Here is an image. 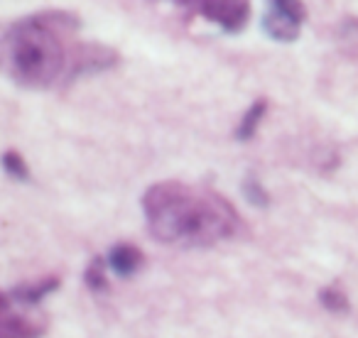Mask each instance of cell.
Masks as SVG:
<instances>
[{
    "mask_svg": "<svg viewBox=\"0 0 358 338\" xmlns=\"http://www.w3.org/2000/svg\"><path fill=\"white\" fill-rule=\"evenodd\" d=\"M338 40H341V47L348 54L358 57V20L356 17H348V20L338 27Z\"/></svg>",
    "mask_w": 358,
    "mask_h": 338,
    "instance_id": "11",
    "label": "cell"
},
{
    "mask_svg": "<svg viewBox=\"0 0 358 338\" xmlns=\"http://www.w3.org/2000/svg\"><path fill=\"white\" fill-rule=\"evenodd\" d=\"M304 20H307V8L302 6V0H268L265 3L263 27L273 40L294 42Z\"/></svg>",
    "mask_w": 358,
    "mask_h": 338,
    "instance_id": "3",
    "label": "cell"
},
{
    "mask_svg": "<svg viewBox=\"0 0 358 338\" xmlns=\"http://www.w3.org/2000/svg\"><path fill=\"white\" fill-rule=\"evenodd\" d=\"M196 15L221 25L226 32H241L250 17L248 0H177Z\"/></svg>",
    "mask_w": 358,
    "mask_h": 338,
    "instance_id": "4",
    "label": "cell"
},
{
    "mask_svg": "<svg viewBox=\"0 0 358 338\" xmlns=\"http://www.w3.org/2000/svg\"><path fill=\"white\" fill-rule=\"evenodd\" d=\"M265 110H268V101H265V98L255 101V103L245 110L243 118H241V125L236 128V138H238V140H250V138H253L255 130H258V125H260V120H263Z\"/></svg>",
    "mask_w": 358,
    "mask_h": 338,
    "instance_id": "8",
    "label": "cell"
},
{
    "mask_svg": "<svg viewBox=\"0 0 358 338\" xmlns=\"http://www.w3.org/2000/svg\"><path fill=\"white\" fill-rule=\"evenodd\" d=\"M319 302H322L324 309H329V311L334 314H341V311H348V297L341 292L338 287H324L322 292H319Z\"/></svg>",
    "mask_w": 358,
    "mask_h": 338,
    "instance_id": "10",
    "label": "cell"
},
{
    "mask_svg": "<svg viewBox=\"0 0 358 338\" xmlns=\"http://www.w3.org/2000/svg\"><path fill=\"white\" fill-rule=\"evenodd\" d=\"M3 164H6V172L13 177V179H20V182L30 179V169H27L22 154L15 152V149H8L6 157H3Z\"/></svg>",
    "mask_w": 358,
    "mask_h": 338,
    "instance_id": "12",
    "label": "cell"
},
{
    "mask_svg": "<svg viewBox=\"0 0 358 338\" xmlns=\"http://www.w3.org/2000/svg\"><path fill=\"white\" fill-rule=\"evenodd\" d=\"M152 238L179 248H206L238 233L241 216L221 194L185 182H159L143 196Z\"/></svg>",
    "mask_w": 358,
    "mask_h": 338,
    "instance_id": "2",
    "label": "cell"
},
{
    "mask_svg": "<svg viewBox=\"0 0 358 338\" xmlns=\"http://www.w3.org/2000/svg\"><path fill=\"white\" fill-rule=\"evenodd\" d=\"M243 191H245V196H248V201L250 204H255V206H268V191L263 189V184H260L255 177H248L245 179V184H243Z\"/></svg>",
    "mask_w": 358,
    "mask_h": 338,
    "instance_id": "13",
    "label": "cell"
},
{
    "mask_svg": "<svg viewBox=\"0 0 358 338\" xmlns=\"http://www.w3.org/2000/svg\"><path fill=\"white\" fill-rule=\"evenodd\" d=\"M106 267H108V260L103 258H94L89 263V267H86V284H89V289H94V292H103L106 287H108V279H106Z\"/></svg>",
    "mask_w": 358,
    "mask_h": 338,
    "instance_id": "9",
    "label": "cell"
},
{
    "mask_svg": "<svg viewBox=\"0 0 358 338\" xmlns=\"http://www.w3.org/2000/svg\"><path fill=\"white\" fill-rule=\"evenodd\" d=\"M25 304H17L3 294L0 338H40L45 333V318L25 314Z\"/></svg>",
    "mask_w": 358,
    "mask_h": 338,
    "instance_id": "5",
    "label": "cell"
},
{
    "mask_svg": "<svg viewBox=\"0 0 358 338\" xmlns=\"http://www.w3.org/2000/svg\"><path fill=\"white\" fill-rule=\"evenodd\" d=\"M108 267L113 270L118 277H130L143 267V253H140L135 245L120 243L110 250L108 255Z\"/></svg>",
    "mask_w": 358,
    "mask_h": 338,
    "instance_id": "6",
    "label": "cell"
},
{
    "mask_svg": "<svg viewBox=\"0 0 358 338\" xmlns=\"http://www.w3.org/2000/svg\"><path fill=\"white\" fill-rule=\"evenodd\" d=\"M59 287V279L50 277V279H42V282H32V284H22V287H15L13 292H8L6 297L13 299L17 304H25V307H37L47 294H52L55 289Z\"/></svg>",
    "mask_w": 358,
    "mask_h": 338,
    "instance_id": "7",
    "label": "cell"
},
{
    "mask_svg": "<svg viewBox=\"0 0 358 338\" xmlns=\"http://www.w3.org/2000/svg\"><path fill=\"white\" fill-rule=\"evenodd\" d=\"M108 47L79 40V20L64 10H45L13 22L3 35V64L27 89H52L62 81L115 64Z\"/></svg>",
    "mask_w": 358,
    "mask_h": 338,
    "instance_id": "1",
    "label": "cell"
}]
</instances>
